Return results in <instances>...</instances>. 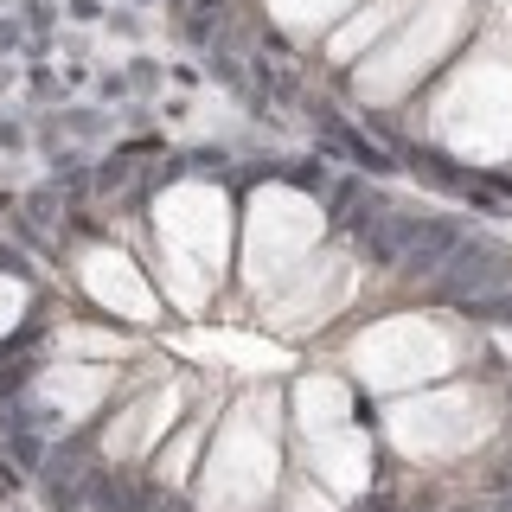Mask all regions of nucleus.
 <instances>
[{
    "label": "nucleus",
    "instance_id": "nucleus-6",
    "mask_svg": "<svg viewBox=\"0 0 512 512\" xmlns=\"http://www.w3.org/2000/svg\"><path fill=\"white\" fill-rule=\"evenodd\" d=\"M506 487H512V461H506Z\"/></svg>",
    "mask_w": 512,
    "mask_h": 512
},
{
    "label": "nucleus",
    "instance_id": "nucleus-1",
    "mask_svg": "<svg viewBox=\"0 0 512 512\" xmlns=\"http://www.w3.org/2000/svg\"><path fill=\"white\" fill-rule=\"evenodd\" d=\"M461 224L455 218H404V212H384L372 231H365V256L384 269H410L416 282H429V269L442 263L448 250L461 244Z\"/></svg>",
    "mask_w": 512,
    "mask_h": 512
},
{
    "label": "nucleus",
    "instance_id": "nucleus-3",
    "mask_svg": "<svg viewBox=\"0 0 512 512\" xmlns=\"http://www.w3.org/2000/svg\"><path fill=\"white\" fill-rule=\"evenodd\" d=\"M333 218L352 224V231H372V224L384 218V199L372 186H340V199H333Z\"/></svg>",
    "mask_w": 512,
    "mask_h": 512
},
{
    "label": "nucleus",
    "instance_id": "nucleus-5",
    "mask_svg": "<svg viewBox=\"0 0 512 512\" xmlns=\"http://www.w3.org/2000/svg\"><path fill=\"white\" fill-rule=\"evenodd\" d=\"M487 512H512V500H493V506H487Z\"/></svg>",
    "mask_w": 512,
    "mask_h": 512
},
{
    "label": "nucleus",
    "instance_id": "nucleus-4",
    "mask_svg": "<svg viewBox=\"0 0 512 512\" xmlns=\"http://www.w3.org/2000/svg\"><path fill=\"white\" fill-rule=\"evenodd\" d=\"M468 314H474V320H512V282H506V288H493L487 301H474Z\"/></svg>",
    "mask_w": 512,
    "mask_h": 512
},
{
    "label": "nucleus",
    "instance_id": "nucleus-2",
    "mask_svg": "<svg viewBox=\"0 0 512 512\" xmlns=\"http://www.w3.org/2000/svg\"><path fill=\"white\" fill-rule=\"evenodd\" d=\"M506 282H512V250L493 244V237H461V244L429 269L436 301H448V308H461V314H468L474 301H487L493 288H506Z\"/></svg>",
    "mask_w": 512,
    "mask_h": 512
}]
</instances>
